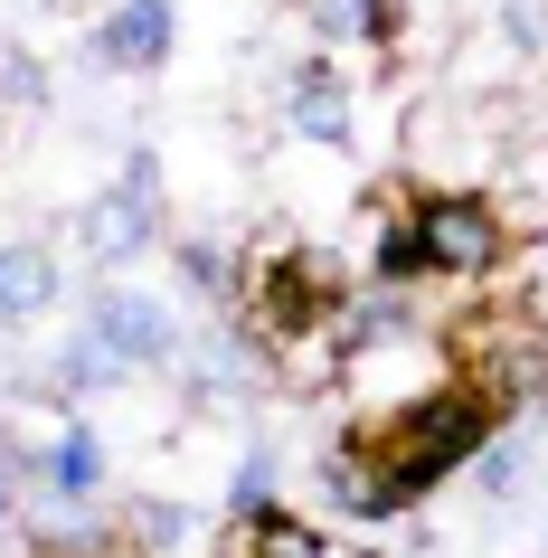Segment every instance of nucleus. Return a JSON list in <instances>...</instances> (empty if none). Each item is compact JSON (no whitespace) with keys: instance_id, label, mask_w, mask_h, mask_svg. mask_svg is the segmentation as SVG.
I'll return each mask as SVG.
<instances>
[{"instance_id":"obj_1","label":"nucleus","mask_w":548,"mask_h":558,"mask_svg":"<svg viewBox=\"0 0 548 558\" xmlns=\"http://www.w3.org/2000/svg\"><path fill=\"white\" fill-rule=\"evenodd\" d=\"M491 436H501V398L473 388V379H435V388H416V398H398L378 426H360V454H369V511H360V521L416 511V501H426L435 483H454Z\"/></svg>"},{"instance_id":"obj_2","label":"nucleus","mask_w":548,"mask_h":558,"mask_svg":"<svg viewBox=\"0 0 548 558\" xmlns=\"http://www.w3.org/2000/svg\"><path fill=\"white\" fill-rule=\"evenodd\" d=\"M246 313H256V331H275V341L321 331L341 313V303H331V256H321V246H275V256L246 275Z\"/></svg>"},{"instance_id":"obj_3","label":"nucleus","mask_w":548,"mask_h":558,"mask_svg":"<svg viewBox=\"0 0 548 558\" xmlns=\"http://www.w3.org/2000/svg\"><path fill=\"white\" fill-rule=\"evenodd\" d=\"M76 236H86V256H95V265L143 256L151 236H161V161H151V151H123V180L86 199Z\"/></svg>"},{"instance_id":"obj_4","label":"nucleus","mask_w":548,"mask_h":558,"mask_svg":"<svg viewBox=\"0 0 548 558\" xmlns=\"http://www.w3.org/2000/svg\"><path fill=\"white\" fill-rule=\"evenodd\" d=\"M416 236H426V275H491L501 265V208L473 190H426Z\"/></svg>"},{"instance_id":"obj_5","label":"nucleus","mask_w":548,"mask_h":558,"mask_svg":"<svg viewBox=\"0 0 548 558\" xmlns=\"http://www.w3.org/2000/svg\"><path fill=\"white\" fill-rule=\"evenodd\" d=\"M86 331L105 341V351L123 360V369H161V360L180 351V323H171V303H151V294H95Z\"/></svg>"},{"instance_id":"obj_6","label":"nucleus","mask_w":548,"mask_h":558,"mask_svg":"<svg viewBox=\"0 0 548 558\" xmlns=\"http://www.w3.org/2000/svg\"><path fill=\"white\" fill-rule=\"evenodd\" d=\"M171 38H180V10H171V0H114V10L95 20V58L143 76V66L171 58Z\"/></svg>"},{"instance_id":"obj_7","label":"nucleus","mask_w":548,"mask_h":558,"mask_svg":"<svg viewBox=\"0 0 548 558\" xmlns=\"http://www.w3.org/2000/svg\"><path fill=\"white\" fill-rule=\"evenodd\" d=\"M284 123L303 133V143H350V76L341 66H293L284 76Z\"/></svg>"},{"instance_id":"obj_8","label":"nucleus","mask_w":548,"mask_h":558,"mask_svg":"<svg viewBox=\"0 0 548 558\" xmlns=\"http://www.w3.org/2000/svg\"><path fill=\"white\" fill-rule=\"evenodd\" d=\"M48 303H58V256L29 246V236H10V246H0V331L38 323Z\"/></svg>"},{"instance_id":"obj_9","label":"nucleus","mask_w":548,"mask_h":558,"mask_svg":"<svg viewBox=\"0 0 548 558\" xmlns=\"http://www.w3.org/2000/svg\"><path fill=\"white\" fill-rule=\"evenodd\" d=\"M236 558H369L360 539H321L313 521H293V511H246V539H236Z\"/></svg>"},{"instance_id":"obj_10","label":"nucleus","mask_w":548,"mask_h":558,"mask_svg":"<svg viewBox=\"0 0 548 558\" xmlns=\"http://www.w3.org/2000/svg\"><path fill=\"white\" fill-rule=\"evenodd\" d=\"M321 48H398V0H303Z\"/></svg>"},{"instance_id":"obj_11","label":"nucleus","mask_w":548,"mask_h":558,"mask_svg":"<svg viewBox=\"0 0 548 558\" xmlns=\"http://www.w3.org/2000/svg\"><path fill=\"white\" fill-rule=\"evenodd\" d=\"M20 473H38L58 501H95V483H105V436H95V426H66V436L48 445L38 464H20Z\"/></svg>"},{"instance_id":"obj_12","label":"nucleus","mask_w":548,"mask_h":558,"mask_svg":"<svg viewBox=\"0 0 548 558\" xmlns=\"http://www.w3.org/2000/svg\"><path fill=\"white\" fill-rule=\"evenodd\" d=\"M48 379H58V398H86V388H114V379H133V369H123L95 331H76V341L58 351V369H48Z\"/></svg>"},{"instance_id":"obj_13","label":"nucleus","mask_w":548,"mask_h":558,"mask_svg":"<svg viewBox=\"0 0 548 558\" xmlns=\"http://www.w3.org/2000/svg\"><path fill=\"white\" fill-rule=\"evenodd\" d=\"M369 265H378V284H416V275H426V236H416V208H398V218L378 228Z\"/></svg>"},{"instance_id":"obj_14","label":"nucleus","mask_w":548,"mask_h":558,"mask_svg":"<svg viewBox=\"0 0 548 558\" xmlns=\"http://www.w3.org/2000/svg\"><path fill=\"white\" fill-rule=\"evenodd\" d=\"M520 464H529V454H520V436H491L483 454H473V483H483V493H511Z\"/></svg>"},{"instance_id":"obj_15","label":"nucleus","mask_w":548,"mask_h":558,"mask_svg":"<svg viewBox=\"0 0 548 558\" xmlns=\"http://www.w3.org/2000/svg\"><path fill=\"white\" fill-rule=\"evenodd\" d=\"M265 501H275V454H246V464H236V483H228V511L246 521V511H265Z\"/></svg>"},{"instance_id":"obj_16","label":"nucleus","mask_w":548,"mask_h":558,"mask_svg":"<svg viewBox=\"0 0 548 558\" xmlns=\"http://www.w3.org/2000/svg\"><path fill=\"white\" fill-rule=\"evenodd\" d=\"M0 95H10V105H48V66L38 58H0Z\"/></svg>"},{"instance_id":"obj_17","label":"nucleus","mask_w":548,"mask_h":558,"mask_svg":"<svg viewBox=\"0 0 548 558\" xmlns=\"http://www.w3.org/2000/svg\"><path fill=\"white\" fill-rule=\"evenodd\" d=\"M180 530H190V521H180V511H161V501H143V511H133V539H143V549H171Z\"/></svg>"},{"instance_id":"obj_18","label":"nucleus","mask_w":548,"mask_h":558,"mask_svg":"<svg viewBox=\"0 0 548 558\" xmlns=\"http://www.w3.org/2000/svg\"><path fill=\"white\" fill-rule=\"evenodd\" d=\"M10 511H20V464H0V530H10Z\"/></svg>"}]
</instances>
